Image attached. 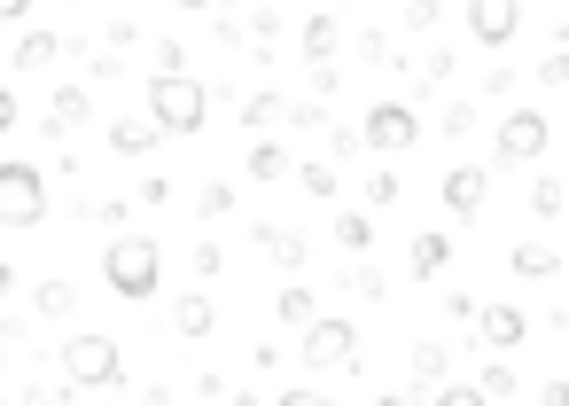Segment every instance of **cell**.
<instances>
[{
  "mask_svg": "<svg viewBox=\"0 0 569 406\" xmlns=\"http://www.w3.org/2000/svg\"><path fill=\"white\" fill-rule=\"evenodd\" d=\"M79 118H87V87H79V79H63V87H56V110H48V126H40V133H48V141H63Z\"/></svg>",
  "mask_w": 569,
  "mask_h": 406,
  "instance_id": "7c38bea8",
  "label": "cell"
},
{
  "mask_svg": "<svg viewBox=\"0 0 569 406\" xmlns=\"http://www.w3.org/2000/svg\"><path fill=\"white\" fill-rule=\"evenodd\" d=\"M336 242L343 250H375V219L367 211H336Z\"/></svg>",
  "mask_w": 569,
  "mask_h": 406,
  "instance_id": "44dd1931",
  "label": "cell"
},
{
  "mask_svg": "<svg viewBox=\"0 0 569 406\" xmlns=\"http://www.w3.org/2000/svg\"><path fill=\"white\" fill-rule=\"evenodd\" d=\"M546 141H553L546 110H507V118H499V133H491V165H538V157H546Z\"/></svg>",
  "mask_w": 569,
  "mask_h": 406,
  "instance_id": "5b68a950",
  "label": "cell"
},
{
  "mask_svg": "<svg viewBox=\"0 0 569 406\" xmlns=\"http://www.w3.org/2000/svg\"><path fill=\"white\" fill-rule=\"evenodd\" d=\"M32 17V0H0V24H24Z\"/></svg>",
  "mask_w": 569,
  "mask_h": 406,
  "instance_id": "e575fe53",
  "label": "cell"
},
{
  "mask_svg": "<svg viewBox=\"0 0 569 406\" xmlns=\"http://www.w3.org/2000/svg\"><path fill=\"white\" fill-rule=\"evenodd\" d=\"M0 367H9V344H0Z\"/></svg>",
  "mask_w": 569,
  "mask_h": 406,
  "instance_id": "60d3db41",
  "label": "cell"
},
{
  "mask_svg": "<svg viewBox=\"0 0 569 406\" xmlns=\"http://www.w3.org/2000/svg\"><path fill=\"white\" fill-rule=\"evenodd\" d=\"M157 141H164L157 118H110V149H118V157H149Z\"/></svg>",
  "mask_w": 569,
  "mask_h": 406,
  "instance_id": "8fae6325",
  "label": "cell"
},
{
  "mask_svg": "<svg viewBox=\"0 0 569 406\" xmlns=\"http://www.w3.org/2000/svg\"><path fill=\"white\" fill-rule=\"evenodd\" d=\"M538 406H569V383H561V375H553V383H546V390H538Z\"/></svg>",
  "mask_w": 569,
  "mask_h": 406,
  "instance_id": "d590c367",
  "label": "cell"
},
{
  "mask_svg": "<svg viewBox=\"0 0 569 406\" xmlns=\"http://www.w3.org/2000/svg\"><path fill=\"white\" fill-rule=\"evenodd\" d=\"M0 406H9V398H0Z\"/></svg>",
  "mask_w": 569,
  "mask_h": 406,
  "instance_id": "b9f144b4",
  "label": "cell"
},
{
  "mask_svg": "<svg viewBox=\"0 0 569 406\" xmlns=\"http://www.w3.org/2000/svg\"><path fill=\"white\" fill-rule=\"evenodd\" d=\"M172 328H180L188 344H203V336L219 328V313H211V297H180V305H172Z\"/></svg>",
  "mask_w": 569,
  "mask_h": 406,
  "instance_id": "2e32d148",
  "label": "cell"
},
{
  "mask_svg": "<svg viewBox=\"0 0 569 406\" xmlns=\"http://www.w3.org/2000/svg\"><path fill=\"white\" fill-rule=\"evenodd\" d=\"M242 118H250V126H273V118H289V102L266 87V95H250V102H242Z\"/></svg>",
  "mask_w": 569,
  "mask_h": 406,
  "instance_id": "cb8c5ba5",
  "label": "cell"
},
{
  "mask_svg": "<svg viewBox=\"0 0 569 406\" xmlns=\"http://www.w3.org/2000/svg\"><path fill=\"white\" fill-rule=\"evenodd\" d=\"M413 375H421V398H429V383L445 375V344H413Z\"/></svg>",
  "mask_w": 569,
  "mask_h": 406,
  "instance_id": "d4e9b609",
  "label": "cell"
},
{
  "mask_svg": "<svg viewBox=\"0 0 569 406\" xmlns=\"http://www.w3.org/2000/svg\"><path fill=\"white\" fill-rule=\"evenodd\" d=\"M102 281H110L126 305H149L157 281H164V250H157L149 235H110V250H102Z\"/></svg>",
  "mask_w": 569,
  "mask_h": 406,
  "instance_id": "7a4b0ae2",
  "label": "cell"
},
{
  "mask_svg": "<svg viewBox=\"0 0 569 406\" xmlns=\"http://www.w3.org/2000/svg\"><path fill=\"white\" fill-rule=\"evenodd\" d=\"M149 118L164 126V141H196L203 118H211L203 79H188V71H157V79H149Z\"/></svg>",
  "mask_w": 569,
  "mask_h": 406,
  "instance_id": "6da1fadb",
  "label": "cell"
},
{
  "mask_svg": "<svg viewBox=\"0 0 569 406\" xmlns=\"http://www.w3.org/2000/svg\"><path fill=\"white\" fill-rule=\"evenodd\" d=\"M48 219V172L9 157L0 165V227H40Z\"/></svg>",
  "mask_w": 569,
  "mask_h": 406,
  "instance_id": "3957f363",
  "label": "cell"
},
{
  "mask_svg": "<svg viewBox=\"0 0 569 406\" xmlns=\"http://www.w3.org/2000/svg\"><path fill=\"white\" fill-rule=\"evenodd\" d=\"M305 196L328 204V196H336V165H305Z\"/></svg>",
  "mask_w": 569,
  "mask_h": 406,
  "instance_id": "83f0119b",
  "label": "cell"
},
{
  "mask_svg": "<svg viewBox=\"0 0 569 406\" xmlns=\"http://www.w3.org/2000/svg\"><path fill=\"white\" fill-rule=\"evenodd\" d=\"M328 48H336V24H328V17H305V56H312V63H320V56H328Z\"/></svg>",
  "mask_w": 569,
  "mask_h": 406,
  "instance_id": "4316f807",
  "label": "cell"
},
{
  "mask_svg": "<svg viewBox=\"0 0 569 406\" xmlns=\"http://www.w3.org/2000/svg\"><path fill=\"white\" fill-rule=\"evenodd\" d=\"M476 336H483L491 351H515V344L530 336V320H522V305H483V313H476Z\"/></svg>",
  "mask_w": 569,
  "mask_h": 406,
  "instance_id": "30bf717a",
  "label": "cell"
},
{
  "mask_svg": "<svg viewBox=\"0 0 569 406\" xmlns=\"http://www.w3.org/2000/svg\"><path fill=\"white\" fill-rule=\"evenodd\" d=\"M421 406H491V398H483V383H452V390H429Z\"/></svg>",
  "mask_w": 569,
  "mask_h": 406,
  "instance_id": "484cf974",
  "label": "cell"
},
{
  "mask_svg": "<svg viewBox=\"0 0 569 406\" xmlns=\"http://www.w3.org/2000/svg\"><path fill=\"white\" fill-rule=\"evenodd\" d=\"M406 258H413V274H421V281H437V274L452 266V235H413V250H406Z\"/></svg>",
  "mask_w": 569,
  "mask_h": 406,
  "instance_id": "5bb4252c",
  "label": "cell"
},
{
  "mask_svg": "<svg viewBox=\"0 0 569 406\" xmlns=\"http://www.w3.org/2000/svg\"><path fill=\"white\" fill-rule=\"evenodd\" d=\"M242 172H250V180H266V188H273V180H289V172H297V165H289V149H281V141H250V157H242Z\"/></svg>",
  "mask_w": 569,
  "mask_h": 406,
  "instance_id": "4fadbf2b",
  "label": "cell"
},
{
  "mask_svg": "<svg viewBox=\"0 0 569 406\" xmlns=\"http://www.w3.org/2000/svg\"><path fill=\"white\" fill-rule=\"evenodd\" d=\"M172 9H211V0H172Z\"/></svg>",
  "mask_w": 569,
  "mask_h": 406,
  "instance_id": "f35d334b",
  "label": "cell"
},
{
  "mask_svg": "<svg viewBox=\"0 0 569 406\" xmlns=\"http://www.w3.org/2000/svg\"><path fill=\"white\" fill-rule=\"evenodd\" d=\"M227 211H234V188L227 180H203L196 188V219H227Z\"/></svg>",
  "mask_w": 569,
  "mask_h": 406,
  "instance_id": "603a6c76",
  "label": "cell"
},
{
  "mask_svg": "<svg viewBox=\"0 0 569 406\" xmlns=\"http://www.w3.org/2000/svg\"><path fill=\"white\" fill-rule=\"evenodd\" d=\"M32 305H40V320H71V313H79V289H71L63 274H48V281L32 289Z\"/></svg>",
  "mask_w": 569,
  "mask_h": 406,
  "instance_id": "9a60e30c",
  "label": "cell"
},
{
  "mask_svg": "<svg viewBox=\"0 0 569 406\" xmlns=\"http://www.w3.org/2000/svg\"><path fill=\"white\" fill-rule=\"evenodd\" d=\"M56 56H63V32H24L17 40V71H48Z\"/></svg>",
  "mask_w": 569,
  "mask_h": 406,
  "instance_id": "e0dca14e",
  "label": "cell"
},
{
  "mask_svg": "<svg viewBox=\"0 0 569 406\" xmlns=\"http://www.w3.org/2000/svg\"><path fill=\"white\" fill-rule=\"evenodd\" d=\"M305 336V375H328V367H351L359 359V328L343 320V313H320L312 328H297Z\"/></svg>",
  "mask_w": 569,
  "mask_h": 406,
  "instance_id": "8992f818",
  "label": "cell"
},
{
  "mask_svg": "<svg viewBox=\"0 0 569 406\" xmlns=\"http://www.w3.org/2000/svg\"><path fill=\"white\" fill-rule=\"evenodd\" d=\"M188 266L211 281V274H227V250H219V242H196V258H188Z\"/></svg>",
  "mask_w": 569,
  "mask_h": 406,
  "instance_id": "f1b7e54d",
  "label": "cell"
},
{
  "mask_svg": "<svg viewBox=\"0 0 569 406\" xmlns=\"http://www.w3.org/2000/svg\"><path fill=\"white\" fill-rule=\"evenodd\" d=\"M250 242H258V250H266V258H281V266H289V274H305V242H297V235H289V227H258V235H250Z\"/></svg>",
  "mask_w": 569,
  "mask_h": 406,
  "instance_id": "ac0fdd59",
  "label": "cell"
},
{
  "mask_svg": "<svg viewBox=\"0 0 569 406\" xmlns=\"http://www.w3.org/2000/svg\"><path fill=\"white\" fill-rule=\"evenodd\" d=\"M507 390H515V367L491 359V367H483V398H507Z\"/></svg>",
  "mask_w": 569,
  "mask_h": 406,
  "instance_id": "f546056e",
  "label": "cell"
},
{
  "mask_svg": "<svg viewBox=\"0 0 569 406\" xmlns=\"http://www.w3.org/2000/svg\"><path fill=\"white\" fill-rule=\"evenodd\" d=\"M273 313H281V328H312V320H320V305H312V289H305V281H289V289L273 297Z\"/></svg>",
  "mask_w": 569,
  "mask_h": 406,
  "instance_id": "ffe728a7",
  "label": "cell"
},
{
  "mask_svg": "<svg viewBox=\"0 0 569 406\" xmlns=\"http://www.w3.org/2000/svg\"><path fill=\"white\" fill-rule=\"evenodd\" d=\"M538 79H546V87H561V79H569V56H546V63H538Z\"/></svg>",
  "mask_w": 569,
  "mask_h": 406,
  "instance_id": "d6a6232c",
  "label": "cell"
},
{
  "mask_svg": "<svg viewBox=\"0 0 569 406\" xmlns=\"http://www.w3.org/2000/svg\"><path fill=\"white\" fill-rule=\"evenodd\" d=\"M9 289H17V266H0V297H9Z\"/></svg>",
  "mask_w": 569,
  "mask_h": 406,
  "instance_id": "74e56055",
  "label": "cell"
},
{
  "mask_svg": "<svg viewBox=\"0 0 569 406\" xmlns=\"http://www.w3.org/2000/svg\"><path fill=\"white\" fill-rule=\"evenodd\" d=\"M437 196H445V211H452V219H476V211H483V196H491V172H483V165H452Z\"/></svg>",
  "mask_w": 569,
  "mask_h": 406,
  "instance_id": "9c48e42d",
  "label": "cell"
},
{
  "mask_svg": "<svg viewBox=\"0 0 569 406\" xmlns=\"http://www.w3.org/2000/svg\"><path fill=\"white\" fill-rule=\"evenodd\" d=\"M561 204H569L561 180H530V219H561Z\"/></svg>",
  "mask_w": 569,
  "mask_h": 406,
  "instance_id": "7402d4cb",
  "label": "cell"
},
{
  "mask_svg": "<svg viewBox=\"0 0 569 406\" xmlns=\"http://www.w3.org/2000/svg\"><path fill=\"white\" fill-rule=\"evenodd\" d=\"M359 133H367V149H375V157H398V149H413V141H421V118H413V102H375Z\"/></svg>",
  "mask_w": 569,
  "mask_h": 406,
  "instance_id": "52a82bcc",
  "label": "cell"
},
{
  "mask_svg": "<svg viewBox=\"0 0 569 406\" xmlns=\"http://www.w3.org/2000/svg\"><path fill=\"white\" fill-rule=\"evenodd\" d=\"M437 24V0H413V9H406V32H429Z\"/></svg>",
  "mask_w": 569,
  "mask_h": 406,
  "instance_id": "4dcf8cb0",
  "label": "cell"
},
{
  "mask_svg": "<svg viewBox=\"0 0 569 406\" xmlns=\"http://www.w3.org/2000/svg\"><path fill=\"white\" fill-rule=\"evenodd\" d=\"M375 406H406V398H375Z\"/></svg>",
  "mask_w": 569,
  "mask_h": 406,
  "instance_id": "ab89813d",
  "label": "cell"
},
{
  "mask_svg": "<svg viewBox=\"0 0 569 406\" xmlns=\"http://www.w3.org/2000/svg\"><path fill=\"white\" fill-rule=\"evenodd\" d=\"M273 406H336V398H328V390H281Z\"/></svg>",
  "mask_w": 569,
  "mask_h": 406,
  "instance_id": "1f68e13d",
  "label": "cell"
},
{
  "mask_svg": "<svg viewBox=\"0 0 569 406\" xmlns=\"http://www.w3.org/2000/svg\"><path fill=\"white\" fill-rule=\"evenodd\" d=\"M507 266H515L522 281H553V266H561V258H553L546 242H515V250H507Z\"/></svg>",
  "mask_w": 569,
  "mask_h": 406,
  "instance_id": "d6986e66",
  "label": "cell"
},
{
  "mask_svg": "<svg viewBox=\"0 0 569 406\" xmlns=\"http://www.w3.org/2000/svg\"><path fill=\"white\" fill-rule=\"evenodd\" d=\"M63 375H71L79 390H110V383L126 375V359H118V344H110V336L71 328V336H63Z\"/></svg>",
  "mask_w": 569,
  "mask_h": 406,
  "instance_id": "277c9868",
  "label": "cell"
},
{
  "mask_svg": "<svg viewBox=\"0 0 569 406\" xmlns=\"http://www.w3.org/2000/svg\"><path fill=\"white\" fill-rule=\"evenodd\" d=\"M515 32H522V9H515V0H468V40H476L483 56H499Z\"/></svg>",
  "mask_w": 569,
  "mask_h": 406,
  "instance_id": "ba28073f",
  "label": "cell"
},
{
  "mask_svg": "<svg viewBox=\"0 0 569 406\" xmlns=\"http://www.w3.org/2000/svg\"><path fill=\"white\" fill-rule=\"evenodd\" d=\"M141 406H172V390H141Z\"/></svg>",
  "mask_w": 569,
  "mask_h": 406,
  "instance_id": "8d00e7d4",
  "label": "cell"
},
{
  "mask_svg": "<svg viewBox=\"0 0 569 406\" xmlns=\"http://www.w3.org/2000/svg\"><path fill=\"white\" fill-rule=\"evenodd\" d=\"M0 133H17V87H0Z\"/></svg>",
  "mask_w": 569,
  "mask_h": 406,
  "instance_id": "836d02e7",
  "label": "cell"
}]
</instances>
